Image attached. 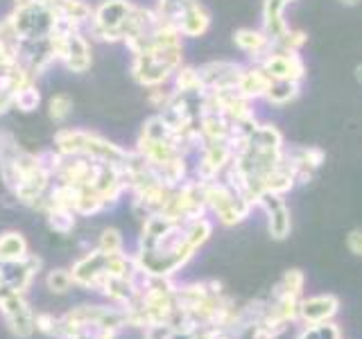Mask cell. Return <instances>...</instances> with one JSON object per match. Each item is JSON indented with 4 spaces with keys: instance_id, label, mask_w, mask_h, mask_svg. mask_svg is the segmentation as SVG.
I'll return each instance as SVG.
<instances>
[{
    "instance_id": "5",
    "label": "cell",
    "mask_w": 362,
    "mask_h": 339,
    "mask_svg": "<svg viewBox=\"0 0 362 339\" xmlns=\"http://www.w3.org/2000/svg\"><path fill=\"white\" fill-rule=\"evenodd\" d=\"M209 25H211V16L204 9V5L199 0H188L177 18V30L181 37H190V39L202 37L209 30Z\"/></svg>"
},
{
    "instance_id": "24",
    "label": "cell",
    "mask_w": 362,
    "mask_h": 339,
    "mask_svg": "<svg viewBox=\"0 0 362 339\" xmlns=\"http://www.w3.org/2000/svg\"><path fill=\"white\" fill-rule=\"evenodd\" d=\"M342 3H344V5H356L358 0H342Z\"/></svg>"
},
{
    "instance_id": "11",
    "label": "cell",
    "mask_w": 362,
    "mask_h": 339,
    "mask_svg": "<svg viewBox=\"0 0 362 339\" xmlns=\"http://www.w3.org/2000/svg\"><path fill=\"white\" fill-rule=\"evenodd\" d=\"M73 97L64 93V90H59V93H52L48 97V102H45V111H48V118L50 122L54 124H64L68 118L73 116Z\"/></svg>"
},
{
    "instance_id": "17",
    "label": "cell",
    "mask_w": 362,
    "mask_h": 339,
    "mask_svg": "<svg viewBox=\"0 0 362 339\" xmlns=\"http://www.w3.org/2000/svg\"><path fill=\"white\" fill-rule=\"evenodd\" d=\"M73 282H75L73 274H71V271H66V269H54V271H50V276H48V287L52 292H57V294L68 292Z\"/></svg>"
},
{
    "instance_id": "22",
    "label": "cell",
    "mask_w": 362,
    "mask_h": 339,
    "mask_svg": "<svg viewBox=\"0 0 362 339\" xmlns=\"http://www.w3.org/2000/svg\"><path fill=\"white\" fill-rule=\"evenodd\" d=\"M297 339H320V328H317V326H305L303 331L299 333Z\"/></svg>"
},
{
    "instance_id": "13",
    "label": "cell",
    "mask_w": 362,
    "mask_h": 339,
    "mask_svg": "<svg viewBox=\"0 0 362 339\" xmlns=\"http://www.w3.org/2000/svg\"><path fill=\"white\" fill-rule=\"evenodd\" d=\"M48 215V226L59 235H68L73 229H75V210L71 208H62V206H48L45 210Z\"/></svg>"
},
{
    "instance_id": "10",
    "label": "cell",
    "mask_w": 362,
    "mask_h": 339,
    "mask_svg": "<svg viewBox=\"0 0 362 339\" xmlns=\"http://www.w3.org/2000/svg\"><path fill=\"white\" fill-rule=\"evenodd\" d=\"M233 41L240 50L249 52V54H263L269 45L272 39L267 37V32H254V30H238L233 34Z\"/></svg>"
},
{
    "instance_id": "6",
    "label": "cell",
    "mask_w": 362,
    "mask_h": 339,
    "mask_svg": "<svg viewBox=\"0 0 362 339\" xmlns=\"http://www.w3.org/2000/svg\"><path fill=\"white\" fill-rule=\"evenodd\" d=\"M258 206H263L267 210V218H269V235L274 240H283L288 237L290 233V210L286 208L281 195H263L258 199Z\"/></svg>"
},
{
    "instance_id": "2",
    "label": "cell",
    "mask_w": 362,
    "mask_h": 339,
    "mask_svg": "<svg viewBox=\"0 0 362 339\" xmlns=\"http://www.w3.org/2000/svg\"><path fill=\"white\" fill-rule=\"evenodd\" d=\"M59 66H64L73 75L88 73V68L93 66V50H90V39L86 37V30H73L68 34Z\"/></svg>"
},
{
    "instance_id": "8",
    "label": "cell",
    "mask_w": 362,
    "mask_h": 339,
    "mask_svg": "<svg viewBox=\"0 0 362 339\" xmlns=\"http://www.w3.org/2000/svg\"><path fill=\"white\" fill-rule=\"evenodd\" d=\"M170 82H173L177 95H202L204 90H206L202 82L199 68H192V66H181Z\"/></svg>"
},
{
    "instance_id": "15",
    "label": "cell",
    "mask_w": 362,
    "mask_h": 339,
    "mask_svg": "<svg viewBox=\"0 0 362 339\" xmlns=\"http://www.w3.org/2000/svg\"><path fill=\"white\" fill-rule=\"evenodd\" d=\"M122 246H124V240L118 229H105L100 235V242H98V249L105 256H113V254H122Z\"/></svg>"
},
{
    "instance_id": "12",
    "label": "cell",
    "mask_w": 362,
    "mask_h": 339,
    "mask_svg": "<svg viewBox=\"0 0 362 339\" xmlns=\"http://www.w3.org/2000/svg\"><path fill=\"white\" fill-rule=\"evenodd\" d=\"M43 102V95L37 86V82L30 84V86H23L18 88L14 95H11V107L18 113H34Z\"/></svg>"
},
{
    "instance_id": "14",
    "label": "cell",
    "mask_w": 362,
    "mask_h": 339,
    "mask_svg": "<svg viewBox=\"0 0 362 339\" xmlns=\"http://www.w3.org/2000/svg\"><path fill=\"white\" fill-rule=\"evenodd\" d=\"M269 102L274 105H286L292 97H297V82H288V79H279V82H272L267 95Z\"/></svg>"
},
{
    "instance_id": "19",
    "label": "cell",
    "mask_w": 362,
    "mask_h": 339,
    "mask_svg": "<svg viewBox=\"0 0 362 339\" xmlns=\"http://www.w3.org/2000/svg\"><path fill=\"white\" fill-rule=\"evenodd\" d=\"M281 333H276L274 328H269V326H265V323H256L254 328H252V339H276Z\"/></svg>"
},
{
    "instance_id": "23",
    "label": "cell",
    "mask_w": 362,
    "mask_h": 339,
    "mask_svg": "<svg viewBox=\"0 0 362 339\" xmlns=\"http://www.w3.org/2000/svg\"><path fill=\"white\" fill-rule=\"evenodd\" d=\"M356 73H358V79L362 82V66H358V68H356Z\"/></svg>"
},
{
    "instance_id": "4",
    "label": "cell",
    "mask_w": 362,
    "mask_h": 339,
    "mask_svg": "<svg viewBox=\"0 0 362 339\" xmlns=\"http://www.w3.org/2000/svg\"><path fill=\"white\" fill-rule=\"evenodd\" d=\"M339 301L333 294H320V297L301 299L299 303V319L305 326H322L326 321H331L337 314Z\"/></svg>"
},
{
    "instance_id": "20",
    "label": "cell",
    "mask_w": 362,
    "mask_h": 339,
    "mask_svg": "<svg viewBox=\"0 0 362 339\" xmlns=\"http://www.w3.org/2000/svg\"><path fill=\"white\" fill-rule=\"evenodd\" d=\"M320 328V339H342V333H339V328L331 321H326L322 326H317Z\"/></svg>"
},
{
    "instance_id": "18",
    "label": "cell",
    "mask_w": 362,
    "mask_h": 339,
    "mask_svg": "<svg viewBox=\"0 0 362 339\" xmlns=\"http://www.w3.org/2000/svg\"><path fill=\"white\" fill-rule=\"evenodd\" d=\"M346 246H349V251L354 256H362V229H356V231L349 233Z\"/></svg>"
},
{
    "instance_id": "21",
    "label": "cell",
    "mask_w": 362,
    "mask_h": 339,
    "mask_svg": "<svg viewBox=\"0 0 362 339\" xmlns=\"http://www.w3.org/2000/svg\"><path fill=\"white\" fill-rule=\"evenodd\" d=\"M11 109V93H7V90H0V118L5 116V113H9Z\"/></svg>"
},
{
    "instance_id": "16",
    "label": "cell",
    "mask_w": 362,
    "mask_h": 339,
    "mask_svg": "<svg viewBox=\"0 0 362 339\" xmlns=\"http://www.w3.org/2000/svg\"><path fill=\"white\" fill-rule=\"evenodd\" d=\"M279 285L286 290V292L294 294V297H301V294H303V285H305L303 271H299V269H288L286 274H283Z\"/></svg>"
},
{
    "instance_id": "3",
    "label": "cell",
    "mask_w": 362,
    "mask_h": 339,
    "mask_svg": "<svg viewBox=\"0 0 362 339\" xmlns=\"http://www.w3.org/2000/svg\"><path fill=\"white\" fill-rule=\"evenodd\" d=\"M260 68L279 82V79H288V82H299L303 77L305 68H303V61L299 59L297 52H288V50H279L274 54H267L263 61H260Z\"/></svg>"
},
{
    "instance_id": "1",
    "label": "cell",
    "mask_w": 362,
    "mask_h": 339,
    "mask_svg": "<svg viewBox=\"0 0 362 339\" xmlns=\"http://www.w3.org/2000/svg\"><path fill=\"white\" fill-rule=\"evenodd\" d=\"M54 150L64 156H86L93 161H105V163H118L122 165L127 158V150H122L120 145L109 141L107 136H102L93 129H82V127H62L52 136Z\"/></svg>"
},
{
    "instance_id": "7",
    "label": "cell",
    "mask_w": 362,
    "mask_h": 339,
    "mask_svg": "<svg viewBox=\"0 0 362 339\" xmlns=\"http://www.w3.org/2000/svg\"><path fill=\"white\" fill-rule=\"evenodd\" d=\"M28 258V242L25 237L16 231L0 235V263L18 265Z\"/></svg>"
},
{
    "instance_id": "9",
    "label": "cell",
    "mask_w": 362,
    "mask_h": 339,
    "mask_svg": "<svg viewBox=\"0 0 362 339\" xmlns=\"http://www.w3.org/2000/svg\"><path fill=\"white\" fill-rule=\"evenodd\" d=\"M288 3H292V0H265V32L272 43L279 41L290 30L283 20V7Z\"/></svg>"
}]
</instances>
